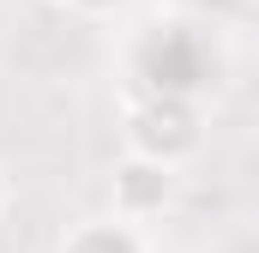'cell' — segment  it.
I'll return each mask as SVG.
<instances>
[{"label": "cell", "mask_w": 259, "mask_h": 253, "mask_svg": "<svg viewBox=\"0 0 259 253\" xmlns=\"http://www.w3.org/2000/svg\"><path fill=\"white\" fill-rule=\"evenodd\" d=\"M133 78L151 97H187L199 103L217 78V49L199 36L193 24H151L133 49Z\"/></svg>", "instance_id": "obj_1"}, {"label": "cell", "mask_w": 259, "mask_h": 253, "mask_svg": "<svg viewBox=\"0 0 259 253\" xmlns=\"http://www.w3.org/2000/svg\"><path fill=\"white\" fill-rule=\"evenodd\" d=\"M6 205H12V175H6V163H0V217H6Z\"/></svg>", "instance_id": "obj_6"}, {"label": "cell", "mask_w": 259, "mask_h": 253, "mask_svg": "<svg viewBox=\"0 0 259 253\" xmlns=\"http://www.w3.org/2000/svg\"><path fill=\"white\" fill-rule=\"evenodd\" d=\"M55 253H151V235H145V223L109 211V217H78Z\"/></svg>", "instance_id": "obj_4"}, {"label": "cell", "mask_w": 259, "mask_h": 253, "mask_svg": "<svg viewBox=\"0 0 259 253\" xmlns=\"http://www.w3.org/2000/svg\"><path fill=\"white\" fill-rule=\"evenodd\" d=\"M169 205H175V169L157 163V157L127 151L115 163V175H109V211H121L133 223H157Z\"/></svg>", "instance_id": "obj_3"}, {"label": "cell", "mask_w": 259, "mask_h": 253, "mask_svg": "<svg viewBox=\"0 0 259 253\" xmlns=\"http://www.w3.org/2000/svg\"><path fill=\"white\" fill-rule=\"evenodd\" d=\"M199 139H205L199 103H187V97H151L145 91L127 109V151H139V157H157V163L181 169L199 151Z\"/></svg>", "instance_id": "obj_2"}, {"label": "cell", "mask_w": 259, "mask_h": 253, "mask_svg": "<svg viewBox=\"0 0 259 253\" xmlns=\"http://www.w3.org/2000/svg\"><path fill=\"white\" fill-rule=\"evenodd\" d=\"M66 12H78V18H115V12H127L133 0H55Z\"/></svg>", "instance_id": "obj_5"}]
</instances>
